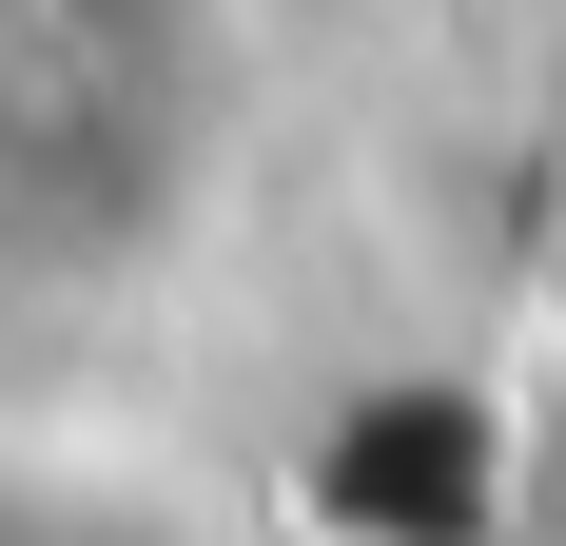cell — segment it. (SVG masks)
I'll return each instance as SVG.
<instances>
[{"mask_svg":"<svg viewBox=\"0 0 566 546\" xmlns=\"http://www.w3.org/2000/svg\"><path fill=\"white\" fill-rule=\"evenodd\" d=\"M0 546H216L176 489L137 469H78V449H0Z\"/></svg>","mask_w":566,"mask_h":546,"instance_id":"obj_1","label":"cell"}]
</instances>
